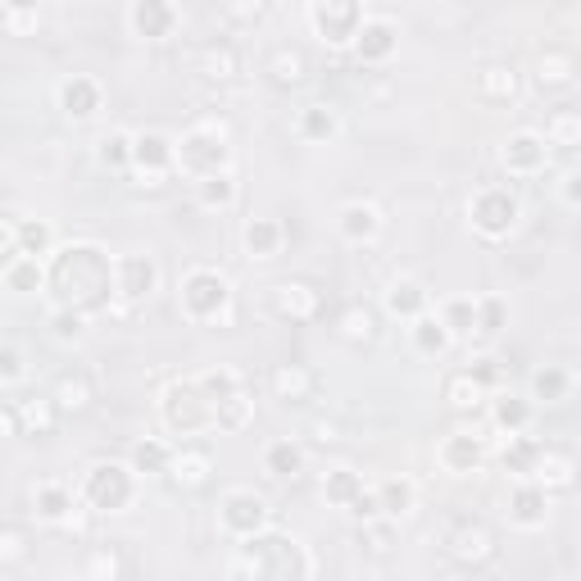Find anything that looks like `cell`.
Segmentation results:
<instances>
[{
    "label": "cell",
    "mask_w": 581,
    "mask_h": 581,
    "mask_svg": "<svg viewBox=\"0 0 581 581\" xmlns=\"http://www.w3.org/2000/svg\"><path fill=\"white\" fill-rule=\"evenodd\" d=\"M46 287L60 291L64 310H105L114 300V260L91 241H73L60 245L46 260Z\"/></svg>",
    "instance_id": "cell-1"
},
{
    "label": "cell",
    "mask_w": 581,
    "mask_h": 581,
    "mask_svg": "<svg viewBox=\"0 0 581 581\" xmlns=\"http://www.w3.org/2000/svg\"><path fill=\"white\" fill-rule=\"evenodd\" d=\"M314 559L310 550L287 532H260L237 545L232 564H227V581H310Z\"/></svg>",
    "instance_id": "cell-2"
},
{
    "label": "cell",
    "mask_w": 581,
    "mask_h": 581,
    "mask_svg": "<svg viewBox=\"0 0 581 581\" xmlns=\"http://www.w3.org/2000/svg\"><path fill=\"white\" fill-rule=\"evenodd\" d=\"M173 173H182L191 182L232 173V146H227L223 123H195V128H187L173 141Z\"/></svg>",
    "instance_id": "cell-3"
},
{
    "label": "cell",
    "mask_w": 581,
    "mask_h": 581,
    "mask_svg": "<svg viewBox=\"0 0 581 581\" xmlns=\"http://www.w3.org/2000/svg\"><path fill=\"white\" fill-rule=\"evenodd\" d=\"M160 418L173 437H205L214 432V404L200 387V377H178L160 395Z\"/></svg>",
    "instance_id": "cell-4"
},
{
    "label": "cell",
    "mask_w": 581,
    "mask_h": 581,
    "mask_svg": "<svg viewBox=\"0 0 581 581\" xmlns=\"http://www.w3.org/2000/svg\"><path fill=\"white\" fill-rule=\"evenodd\" d=\"M178 305L191 323H223L232 314V282H227V273H218L210 264H195L178 282Z\"/></svg>",
    "instance_id": "cell-5"
},
{
    "label": "cell",
    "mask_w": 581,
    "mask_h": 581,
    "mask_svg": "<svg viewBox=\"0 0 581 581\" xmlns=\"http://www.w3.org/2000/svg\"><path fill=\"white\" fill-rule=\"evenodd\" d=\"M78 500L96 514H123L137 504V472L128 464H114V459H100L83 472L78 482Z\"/></svg>",
    "instance_id": "cell-6"
},
{
    "label": "cell",
    "mask_w": 581,
    "mask_h": 581,
    "mask_svg": "<svg viewBox=\"0 0 581 581\" xmlns=\"http://www.w3.org/2000/svg\"><path fill=\"white\" fill-rule=\"evenodd\" d=\"M518 195L509 187H482L472 200H468V223L477 237L487 241H504L518 227Z\"/></svg>",
    "instance_id": "cell-7"
},
{
    "label": "cell",
    "mask_w": 581,
    "mask_h": 581,
    "mask_svg": "<svg viewBox=\"0 0 581 581\" xmlns=\"http://www.w3.org/2000/svg\"><path fill=\"white\" fill-rule=\"evenodd\" d=\"M305 18H310V28H314V37L318 41H327V46H355V33L364 28V5H355V0H314V5L305 10Z\"/></svg>",
    "instance_id": "cell-8"
},
{
    "label": "cell",
    "mask_w": 581,
    "mask_h": 581,
    "mask_svg": "<svg viewBox=\"0 0 581 581\" xmlns=\"http://www.w3.org/2000/svg\"><path fill=\"white\" fill-rule=\"evenodd\" d=\"M218 527H223V536L250 541V536H260L273 527V509L255 491H227L223 504H218Z\"/></svg>",
    "instance_id": "cell-9"
},
{
    "label": "cell",
    "mask_w": 581,
    "mask_h": 581,
    "mask_svg": "<svg viewBox=\"0 0 581 581\" xmlns=\"http://www.w3.org/2000/svg\"><path fill=\"white\" fill-rule=\"evenodd\" d=\"M160 291V264L141 255V250H128V255L114 260V295L123 305H141Z\"/></svg>",
    "instance_id": "cell-10"
},
{
    "label": "cell",
    "mask_w": 581,
    "mask_h": 581,
    "mask_svg": "<svg viewBox=\"0 0 581 581\" xmlns=\"http://www.w3.org/2000/svg\"><path fill=\"white\" fill-rule=\"evenodd\" d=\"M487 437L482 432H468V427H454V432L441 437L437 445V464L450 472V477H468L487 464Z\"/></svg>",
    "instance_id": "cell-11"
},
{
    "label": "cell",
    "mask_w": 581,
    "mask_h": 581,
    "mask_svg": "<svg viewBox=\"0 0 581 581\" xmlns=\"http://www.w3.org/2000/svg\"><path fill=\"white\" fill-rule=\"evenodd\" d=\"M55 105L73 123H91L100 110H105V87H100L91 73H68V78L55 87Z\"/></svg>",
    "instance_id": "cell-12"
},
{
    "label": "cell",
    "mask_w": 581,
    "mask_h": 581,
    "mask_svg": "<svg viewBox=\"0 0 581 581\" xmlns=\"http://www.w3.org/2000/svg\"><path fill=\"white\" fill-rule=\"evenodd\" d=\"M128 28L141 41H168L182 28V10L173 0H132L128 5Z\"/></svg>",
    "instance_id": "cell-13"
},
{
    "label": "cell",
    "mask_w": 581,
    "mask_h": 581,
    "mask_svg": "<svg viewBox=\"0 0 581 581\" xmlns=\"http://www.w3.org/2000/svg\"><path fill=\"white\" fill-rule=\"evenodd\" d=\"M132 173L146 187H164L173 173V137L164 132H137L132 137Z\"/></svg>",
    "instance_id": "cell-14"
},
{
    "label": "cell",
    "mask_w": 581,
    "mask_h": 581,
    "mask_svg": "<svg viewBox=\"0 0 581 581\" xmlns=\"http://www.w3.org/2000/svg\"><path fill=\"white\" fill-rule=\"evenodd\" d=\"M268 314L282 323H310L323 314V295L310 282H277L268 287Z\"/></svg>",
    "instance_id": "cell-15"
},
{
    "label": "cell",
    "mask_w": 581,
    "mask_h": 581,
    "mask_svg": "<svg viewBox=\"0 0 581 581\" xmlns=\"http://www.w3.org/2000/svg\"><path fill=\"white\" fill-rule=\"evenodd\" d=\"M500 164L514 173V178H541L550 164V146L541 141V132H514L500 150Z\"/></svg>",
    "instance_id": "cell-16"
},
{
    "label": "cell",
    "mask_w": 581,
    "mask_h": 581,
    "mask_svg": "<svg viewBox=\"0 0 581 581\" xmlns=\"http://www.w3.org/2000/svg\"><path fill=\"white\" fill-rule=\"evenodd\" d=\"M395 50H400V28H395L391 18H382V14H368L364 28L355 33V55H359V64H387Z\"/></svg>",
    "instance_id": "cell-17"
},
{
    "label": "cell",
    "mask_w": 581,
    "mask_h": 581,
    "mask_svg": "<svg viewBox=\"0 0 581 581\" xmlns=\"http://www.w3.org/2000/svg\"><path fill=\"white\" fill-rule=\"evenodd\" d=\"M504 514H509V522L522 527V532H536L550 518V491L536 482H518L509 491V500H504Z\"/></svg>",
    "instance_id": "cell-18"
},
{
    "label": "cell",
    "mask_w": 581,
    "mask_h": 581,
    "mask_svg": "<svg viewBox=\"0 0 581 581\" xmlns=\"http://www.w3.org/2000/svg\"><path fill=\"white\" fill-rule=\"evenodd\" d=\"M382 310L400 323H414L422 314H432V291H427L418 277H395V282L387 287V295H382Z\"/></svg>",
    "instance_id": "cell-19"
},
{
    "label": "cell",
    "mask_w": 581,
    "mask_h": 581,
    "mask_svg": "<svg viewBox=\"0 0 581 581\" xmlns=\"http://www.w3.org/2000/svg\"><path fill=\"white\" fill-rule=\"evenodd\" d=\"M337 232L350 245H372L377 237H382V210L368 205V200H350V205H341V214H337Z\"/></svg>",
    "instance_id": "cell-20"
},
{
    "label": "cell",
    "mask_w": 581,
    "mask_h": 581,
    "mask_svg": "<svg viewBox=\"0 0 581 581\" xmlns=\"http://www.w3.org/2000/svg\"><path fill=\"white\" fill-rule=\"evenodd\" d=\"M73 509H78V491H73L68 482H37V491H33V514H37V522H68L73 518Z\"/></svg>",
    "instance_id": "cell-21"
},
{
    "label": "cell",
    "mask_w": 581,
    "mask_h": 581,
    "mask_svg": "<svg viewBox=\"0 0 581 581\" xmlns=\"http://www.w3.org/2000/svg\"><path fill=\"white\" fill-rule=\"evenodd\" d=\"M295 132L310 146H327V141L341 137V114L332 105H323V100H314V105H305L295 114Z\"/></svg>",
    "instance_id": "cell-22"
},
{
    "label": "cell",
    "mask_w": 581,
    "mask_h": 581,
    "mask_svg": "<svg viewBox=\"0 0 581 581\" xmlns=\"http://www.w3.org/2000/svg\"><path fill=\"white\" fill-rule=\"evenodd\" d=\"M214 472V454L205 445H173V464H168V477L182 487H205Z\"/></svg>",
    "instance_id": "cell-23"
},
{
    "label": "cell",
    "mask_w": 581,
    "mask_h": 581,
    "mask_svg": "<svg viewBox=\"0 0 581 581\" xmlns=\"http://www.w3.org/2000/svg\"><path fill=\"white\" fill-rule=\"evenodd\" d=\"M241 245H245L250 260H277L287 245V227L277 218H250L245 232H241Z\"/></svg>",
    "instance_id": "cell-24"
},
{
    "label": "cell",
    "mask_w": 581,
    "mask_h": 581,
    "mask_svg": "<svg viewBox=\"0 0 581 581\" xmlns=\"http://www.w3.org/2000/svg\"><path fill=\"white\" fill-rule=\"evenodd\" d=\"M377 509H382V522H400L418 509V487L409 477H387V482H377Z\"/></svg>",
    "instance_id": "cell-25"
},
{
    "label": "cell",
    "mask_w": 581,
    "mask_h": 581,
    "mask_svg": "<svg viewBox=\"0 0 581 581\" xmlns=\"http://www.w3.org/2000/svg\"><path fill=\"white\" fill-rule=\"evenodd\" d=\"M314 387H318V377H314V368H305V364H277V368H273V395H277V400L305 404V400L314 395Z\"/></svg>",
    "instance_id": "cell-26"
},
{
    "label": "cell",
    "mask_w": 581,
    "mask_h": 581,
    "mask_svg": "<svg viewBox=\"0 0 581 581\" xmlns=\"http://www.w3.org/2000/svg\"><path fill=\"white\" fill-rule=\"evenodd\" d=\"M18 409V432L23 437H55V427H60V404L41 395V400H23L14 404Z\"/></svg>",
    "instance_id": "cell-27"
},
{
    "label": "cell",
    "mask_w": 581,
    "mask_h": 581,
    "mask_svg": "<svg viewBox=\"0 0 581 581\" xmlns=\"http://www.w3.org/2000/svg\"><path fill=\"white\" fill-rule=\"evenodd\" d=\"M14 232H18V255H28V260H50L60 250V241H55V227H50L46 218H23V223H14Z\"/></svg>",
    "instance_id": "cell-28"
},
{
    "label": "cell",
    "mask_w": 581,
    "mask_h": 581,
    "mask_svg": "<svg viewBox=\"0 0 581 581\" xmlns=\"http://www.w3.org/2000/svg\"><path fill=\"white\" fill-rule=\"evenodd\" d=\"M541 450H545V445H536L532 437H504L500 464H504V472H509V477H518V482H532Z\"/></svg>",
    "instance_id": "cell-29"
},
{
    "label": "cell",
    "mask_w": 581,
    "mask_h": 581,
    "mask_svg": "<svg viewBox=\"0 0 581 581\" xmlns=\"http://www.w3.org/2000/svg\"><path fill=\"white\" fill-rule=\"evenodd\" d=\"M450 545H454V559H459V564H487L495 554V536L487 532L482 522H464Z\"/></svg>",
    "instance_id": "cell-30"
},
{
    "label": "cell",
    "mask_w": 581,
    "mask_h": 581,
    "mask_svg": "<svg viewBox=\"0 0 581 581\" xmlns=\"http://www.w3.org/2000/svg\"><path fill=\"white\" fill-rule=\"evenodd\" d=\"M487 387L477 382V377L468 372V368H459V372H450L445 377V400H450V409H459V414H477L487 404Z\"/></svg>",
    "instance_id": "cell-31"
},
{
    "label": "cell",
    "mask_w": 581,
    "mask_h": 581,
    "mask_svg": "<svg viewBox=\"0 0 581 581\" xmlns=\"http://www.w3.org/2000/svg\"><path fill=\"white\" fill-rule=\"evenodd\" d=\"M450 341H454V337L441 327V318H437V314H422V318H414V323H409V345L418 350L422 359H441L445 350H450Z\"/></svg>",
    "instance_id": "cell-32"
},
{
    "label": "cell",
    "mask_w": 581,
    "mask_h": 581,
    "mask_svg": "<svg viewBox=\"0 0 581 581\" xmlns=\"http://www.w3.org/2000/svg\"><path fill=\"white\" fill-rule=\"evenodd\" d=\"M264 472L268 477H300L305 472V445L282 437V441H268L264 445Z\"/></svg>",
    "instance_id": "cell-33"
},
{
    "label": "cell",
    "mask_w": 581,
    "mask_h": 581,
    "mask_svg": "<svg viewBox=\"0 0 581 581\" xmlns=\"http://www.w3.org/2000/svg\"><path fill=\"white\" fill-rule=\"evenodd\" d=\"M477 96L491 100V105H514L518 100V73L504 68V64H491L477 73Z\"/></svg>",
    "instance_id": "cell-34"
},
{
    "label": "cell",
    "mask_w": 581,
    "mask_h": 581,
    "mask_svg": "<svg viewBox=\"0 0 581 581\" xmlns=\"http://www.w3.org/2000/svg\"><path fill=\"white\" fill-rule=\"evenodd\" d=\"M491 418L500 427V437H522L527 422H532V404L522 395H495L491 400Z\"/></svg>",
    "instance_id": "cell-35"
},
{
    "label": "cell",
    "mask_w": 581,
    "mask_h": 581,
    "mask_svg": "<svg viewBox=\"0 0 581 581\" xmlns=\"http://www.w3.org/2000/svg\"><path fill=\"white\" fill-rule=\"evenodd\" d=\"M437 318H441V327L450 337H472L477 332V295H450V300H441Z\"/></svg>",
    "instance_id": "cell-36"
},
{
    "label": "cell",
    "mask_w": 581,
    "mask_h": 581,
    "mask_svg": "<svg viewBox=\"0 0 581 581\" xmlns=\"http://www.w3.org/2000/svg\"><path fill=\"white\" fill-rule=\"evenodd\" d=\"M568 395H572V372H568L564 364H545V368L532 372V400L559 404V400H568Z\"/></svg>",
    "instance_id": "cell-37"
},
{
    "label": "cell",
    "mask_w": 581,
    "mask_h": 581,
    "mask_svg": "<svg viewBox=\"0 0 581 581\" xmlns=\"http://www.w3.org/2000/svg\"><path fill=\"white\" fill-rule=\"evenodd\" d=\"M168 464H173V445L164 441V437H146V441H137L132 445V472L141 477H160V472H168Z\"/></svg>",
    "instance_id": "cell-38"
},
{
    "label": "cell",
    "mask_w": 581,
    "mask_h": 581,
    "mask_svg": "<svg viewBox=\"0 0 581 581\" xmlns=\"http://www.w3.org/2000/svg\"><path fill=\"white\" fill-rule=\"evenodd\" d=\"M359 491H364V477L355 468H332L323 477V500L332 504V509H350V504L359 500Z\"/></svg>",
    "instance_id": "cell-39"
},
{
    "label": "cell",
    "mask_w": 581,
    "mask_h": 581,
    "mask_svg": "<svg viewBox=\"0 0 581 581\" xmlns=\"http://www.w3.org/2000/svg\"><path fill=\"white\" fill-rule=\"evenodd\" d=\"M195 205L210 210V214L232 210V205H237V178H232V173H218V178L195 182Z\"/></svg>",
    "instance_id": "cell-40"
},
{
    "label": "cell",
    "mask_w": 581,
    "mask_h": 581,
    "mask_svg": "<svg viewBox=\"0 0 581 581\" xmlns=\"http://www.w3.org/2000/svg\"><path fill=\"white\" fill-rule=\"evenodd\" d=\"M0 282H5V291H18V295H33L46 287V264L41 260H28V255H18L5 273H0Z\"/></svg>",
    "instance_id": "cell-41"
},
{
    "label": "cell",
    "mask_w": 581,
    "mask_h": 581,
    "mask_svg": "<svg viewBox=\"0 0 581 581\" xmlns=\"http://www.w3.org/2000/svg\"><path fill=\"white\" fill-rule=\"evenodd\" d=\"M545 146H559V150H577L581 146V114L577 110H554L545 118V132H541Z\"/></svg>",
    "instance_id": "cell-42"
},
{
    "label": "cell",
    "mask_w": 581,
    "mask_h": 581,
    "mask_svg": "<svg viewBox=\"0 0 581 581\" xmlns=\"http://www.w3.org/2000/svg\"><path fill=\"white\" fill-rule=\"evenodd\" d=\"M532 482L545 487V491H550V487H568V482H572V454H564V450H541Z\"/></svg>",
    "instance_id": "cell-43"
},
{
    "label": "cell",
    "mask_w": 581,
    "mask_h": 581,
    "mask_svg": "<svg viewBox=\"0 0 581 581\" xmlns=\"http://www.w3.org/2000/svg\"><path fill=\"white\" fill-rule=\"evenodd\" d=\"M96 164L114 168V173L132 168V132H105V137H100L96 141Z\"/></svg>",
    "instance_id": "cell-44"
},
{
    "label": "cell",
    "mask_w": 581,
    "mask_h": 581,
    "mask_svg": "<svg viewBox=\"0 0 581 581\" xmlns=\"http://www.w3.org/2000/svg\"><path fill=\"white\" fill-rule=\"evenodd\" d=\"M504 327H509V305H504V295H495V291L477 295V337H500Z\"/></svg>",
    "instance_id": "cell-45"
},
{
    "label": "cell",
    "mask_w": 581,
    "mask_h": 581,
    "mask_svg": "<svg viewBox=\"0 0 581 581\" xmlns=\"http://www.w3.org/2000/svg\"><path fill=\"white\" fill-rule=\"evenodd\" d=\"M50 400L60 404V414L64 409H87V404H91V382L83 372H64L55 382V391H50Z\"/></svg>",
    "instance_id": "cell-46"
},
{
    "label": "cell",
    "mask_w": 581,
    "mask_h": 581,
    "mask_svg": "<svg viewBox=\"0 0 581 581\" xmlns=\"http://www.w3.org/2000/svg\"><path fill=\"white\" fill-rule=\"evenodd\" d=\"M337 327H341L345 341H372L377 337V314L368 305H345L341 318H337Z\"/></svg>",
    "instance_id": "cell-47"
},
{
    "label": "cell",
    "mask_w": 581,
    "mask_h": 581,
    "mask_svg": "<svg viewBox=\"0 0 581 581\" xmlns=\"http://www.w3.org/2000/svg\"><path fill=\"white\" fill-rule=\"evenodd\" d=\"M118 572H123V564H118V554L110 550V545H91L87 550V581H118Z\"/></svg>",
    "instance_id": "cell-48"
},
{
    "label": "cell",
    "mask_w": 581,
    "mask_h": 581,
    "mask_svg": "<svg viewBox=\"0 0 581 581\" xmlns=\"http://www.w3.org/2000/svg\"><path fill=\"white\" fill-rule=\"evenodd\" d=\"M200 68H205V78H232V73H237V50L214 41L205 55H200Z\"/></svg>",
    "instance_id": "cell-49"
},
{
    "label": "cell",
    "mask_w": 581,
    "mask_h": 581,
    "mask_svg": "<svg viewBox=\"0 0 581 581\" xmlns=\"http://www.w3.org/2000/svg\"><path fill=\"white\" fill-rule=\"evenodd\" d=\"M268 68H273L277 83H300V78H305V55H300V50H291V46H277Z\"/></svg>",
    "instance_id": "cell-50"
},
{
    "label": "cell",
    "mask_w": 581,
    "mask_h": 581,
    "mask_svg": "<svg viewBox=\"0 0 581 581\" xmlns=\"http://www.w3.org/2000/svg\"><path fill=\"white\" fill-rule=\"evenodd\" d=\"M0 23H5L14 37H33L41 28V14H37V5H5L0 10Z\"/></svg>",
    "instance_id": "cell-51"
},
{
    "label": "cell",
    "mask_w": 581,
    "mask_h": 581,
    "mask_svg": "<svg viewBox=\"0 0 581 581\" xmlns=\"http://www.w3.org/2000/svg\"><path fill=\"white\" fill-rule=\"evenodd\" d=\"M23 377H28V359H23V350L0 341V387H18Z\"/></svg>",
    "instance_id": "cell-52"
},
{
    "label": "cell",
    "mask_w": 581,
    "mask_h": 581,
    "mask_svg": "<svg viewBox=\"0 0 581 581\" xmlns=\"http://www.w3.org/2000/svg\"><path fill=\"white\" fill-rule=\"evenodd\" d=\"M541 87H564V83H572V60L564 55V50H550V55L541 60Z\"/></svg>",
    "instance_id": "cell-53"
},
{
    "label": "cell",
    "mask_w": 581,
    "mask_h": 581,
    "mask_svg": "<svg viewBox=\"0 0 581 581\" xmlns=\"http://www.w3.org/2000/svg\"><path fill=\"white\" fill-rule=\"evenodd\" d=\"M50 332H55L60 341H78L83 332H87V314L83 310H55V314H50Z\"/></svg>",
    "instance_id": "cell-54"
},
{
    "label": "cell",
    "mask_w": 581,
    "mask_h": 581,
    "mask_svg": "<svg viewBox=\"0 0 581 581\" xmlns=\"http://www.w3.org/2000/svg\"><path fill=\"white\" fill-rule=\"evenodd\" d=\"M28 559V545H23V532H0V568H10V564H23Z\"/></svg>",
    "instance_id": "cell-55"
},
{
    "label": "cell",
    "mask_w": 581,
    "mask_h": 581,
    "mask_svg": "<svg viewBox=\"0 0 581 581\" xmlns=\"http://www.w3.org/2000/svg\"><path fill=\"white\" fill-rule=\"evenodd\" d=\"M345 514H355L359 522H382V509H377V491H372V487H364V491H359V500L350 504Z\"/></svg>",
    "instance_id": "cell-56"
},
{
    "label": "cell",
    "mask_w": 581,
    "mask_h": 581,
    "mask_svg": "<svg viewBox=\"0 0 581 581\" xmlns=\"http://www.w3.org/2000/svg\"><path fill=\"white\" fill-rule=\"evenodd\" d=\"M559 200H564V210H581V173L577 168H568L564 178H559Z\"/></svg>",
    "instance_id": "cell-57"
},
{
    "label": "cell",
    "mask_w": 581,
    "mask_h": 581,
    "mask_svg": "<svg viewBox=\"0 0 581 581\" xmlns=\"http://www.w3.org/2000/svg\"><path fill=\"white\" fill-rule=\"evenodd\" d=\"M14 260H18V232H14V223L0 218V273H5Z\"/></svg>",
    "instance_id": "cell-58"
},
{
    "label": "cell",
    "mask_w": 581,
    "mask_h": 581,
    "mask_svg": "<svg viewBox=\"0 0 581 581\" xmlns=\"http://www.w3.org/2000/svg\"><path fill=\"white\" fill-rule=\"evenodd\" d=\"M0 437H23V432H18V409H14V404H0Z\"/></svg>",
    "instance_id": "cell-59"
},
{
    "label": "cell",
    "mask_w": 581,
    "mask_h": 581,
    "mask_svg": "<svg viewBox=\"0 0 581 581\" xmlns=\"http://www.w3.org/2000/svg\"><path fill=\"white\" fill-rule=\"evenodd\" d=\"M337 432H341L337 422H314V441H318V445H332V441H337Z\"/></svg>",
    "instance_id": "cell-60"
},
{
    "label": "cell",
    "mask_w": 581,
    "mask_h": 581,
    "mask_svg": "<svg viewBox=\"0 0 581 581\" xmlns=\"http://www.w3.org/2000/svg\"><path fill=\"white\" fill-rule=\"evenodd\" d=\"M227 14H232V18H260V14H264V5H232Z\"/></svg>",
    "instance_id": "cell-61"
},
{
    "label": "cell",
    "mask_w": 581,
    "mask_h": 581,
    "mask_svg": "<svg viewBox=\"0 0 581 581\" xmlns=\"http://www.w3.org/2000/svg\"><path fill=\"white\" fill-rule=\"evenodd\" d=\"M64 581H87V577H64Z\"/></svg>",
    "instance_id": "cell-62"
},
{
    "label": "cell",
    "mask_w": 581,
    "mask_h": 581,
    "mask_svg": "<svg viewBox=\"0 0 581 581\" xmlns=\"http://www.w3.org/2000/svg\"><path fill=\"white\" fill-rule=\"evenodd\" d=\"M0 291H5V282H0Z\"/></svg>",
    "instance_id": "cell-63"
}]
</instances>
